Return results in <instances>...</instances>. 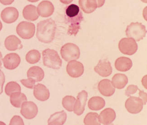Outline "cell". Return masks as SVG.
<instances>
[{
  "instance_id": "16",
  "label": "cell",
  "mask_w": 147,
  "mask_h": 125,
  "mask_svg": "<svg viewBox=\"0 0 147 125\" xmlns=\"http://www.w3.org/2000/svg\"><path fill=\"white\" fill-rule=\"evenodd\" d=\"M1 19L5 23H12L18 19L19 12L16 8L8 7L1 12Z\"/></svg>"
},
{
  "instance_id": "36",
  "label": "cell",
  "mask_w": 147,
  "mask_h": 125,
  "mask_svg": "<svg viewBox=\"0 0 147 125\" xmlns=\"http://www.w3.org/2000/svg\"><path fill=\"white\" fill-rule=\"evenodd\" d=\"M138 90L140 91L138 93V95L140 96V98L143 101L144 105H146L147 102V93H145V92L140 90V89H138Z\"/></svg>"
},
{
  "instance_id": "46",
  "label": "cell",
  "mask_w": 147,
  "mask_h": 125,
  "mask_svg": "<svg viewBox=\"0 0 147 125\" xmlns=\"http://www.w3.org/2000/svg\"></svg>"
},
{
  "instance_id": "5",
  "label": "cell",
  "mask_w": 147,
  "mask_h": 125,
  "mask_svg": "<svg viewBox=\"0 0 147 125\" xmlns=\"http://www.w3.org/2000/svg\"><path fill=\"white\" fill-rule=\"evenodd\" d=\"M16 31L21 38L28 40L33 37L35 33V25L27 21H22L17 26Z\"/></svg>"
},
{
  "instance_id": "10",
  "label": "cell",
  "mask_w": 147,
  "mask_h": 125,
  "mask_svg": "<svg viewBox=\"0 0 147 125\" xmlns=\"http://www.w3.org/2000/svg\"><path fill=\"white\" fill-rule=\"evenodd\" d=\"M88 94L85 90L78 93L74 106V112L76 115H82L85 109L86 103L88 100Z\"/></svg>"
},
{
  "instance_id": "30",
  "label": "cell",
  "mask_w": 147,
  "mask_h": 125,
  "mask_svg": "<svg viewBox=\"0 0 147 125\" xmlns=\"http://www.w3.org/2000/svg\"><path fill=\"white\" fill-rule=\"evenodd\" d=\"M76 98L71 95H67L62 100V105L68 112L74 111V106L76 101Z\"/></svg>"
},
{
  "instance_id": "12",
  "label": "cell",
  "mask_w": 147,
  "mask_h": 125,
  "mask_svg": "<svg viewBox=\"0 0 147 125\" xmlns=\"http://www.w3.org/2000/svg\"><path fill=\"white\" fill-rule=\"evenodd\" d=\"M66 19L70 25L68 27L67 33L70 36H76L80 29V23L83 20V16L82 12L79 14L74 17H66Z\"/></svg>"
},
{
  "instance_id": "42",
  "label": "cell",
  "mask_w": 147,
  "mask_h": 125,
  "mask_svg": "<svg viewBox=\"0 0 147 125\" xmlns=\"http://www.w3.org/2000/svg\"><path fill=\"white\" fill-rule=\"evenodd\" d=\"M28 1L31 2H36L37 1H39V0H27Z\"/></svg>"
},
{
  "instance_id": "44",
  "label": "cell",
  "mask_w": 147,
  "mask_h": 125,
  "mask_svg": "<svg viewBox=\"0 0 147 125\" xmlns=\"http://www.w3.org/2000/svg\"><path fill=\"white\" fill-rule=\"evenodd\" d=\"M0 125H6V124L3 122H1L0 121Z\"/></svg>"
},
{
  "instance_id": "9",
  "label": "cell",
  "mask_w": 147,
  "mask_h": 125,
  "mask_svg": "<svg viewBox=\"0 0 147 125\" xmlns=\"http://www.w3.org/2000/svg\"><path fill=\"white\" fill-rule=\"evenodd\" d=\"M38 111L37 105L32 101H26L21 106L20 113L22 115L28 120L34 118Z\"/></svg>"
},
{
  "instance_id": "43",
  "label": "cell",
  "mask_w": 147,
  "mask_h": 125,
  "mask_svg": "<svg viewBox=\"0 0 147 125\" xmlns=\"http://www.w3.org/2000/svg\"><path fill=\"white\" fill-rule=\"evenodd\" d=\"M2 24L1 21H0V31L2 29Z\"/></svg>"
},
{
  "instance_id": "6",
  "label": "cell",
  "mask_w": 147,
  "mask_h": 125,
  "mask_svg": "<svg viewBox=\"0 0 147 125\" xmlns=\"http://www.w3.org/2000/svg\"><path fill=\"white\" fill-rule=\"evenodd\" d=\"M138 44L132 38H124L120 40L119 48L121 53L126 55L134 54L138 50Z\"/></svg>"
},
{
  "instance_id": "24",
  "label": "cell",
  "mask_w": 147,
  "mask_h": 125,
  "mask_svg": "<svg viewBox=\"0 0 147 125\" xmlns=\"http://www.w3.org/2000/svg\"><path fill=\"white\" fill-rule=\"evenodd\" d=\"M105 101L100 96H93L90 98L88 102V107L93 111L102 110L105 106Z\"/></svg>"
},
{
  "instance_id": "38",
  "label": "cell",
  "mask_w": 147,
  "mask_h": 125,
  "mask_svg": "<svg viewBox=\"0 0 147 125\" xmlns=\"http://www.w3.org/2000/svg\"><path fill=\"white\" fill-rule=\"evenodd\" d=\"M147 75L144 76L142 79V84L143 85V86L145 88V89H147Z\"/></svg>"
},
{
  "instance_id": "1",
  "label": "cell",
  "mask_w": 147,
  "mask_h": 125,
  "mask_svg": "<svg viewBox=\"0 0 147 125\" xmlns=\"http://www.w3.org/2000/svg\"><path fill=\"white\" fill-rule=\"evenodd\" d=\"M57 26L52 18L41 21L37 23L36 37L43 43H50L55 37Z\"/></svg>"
},
{
  "instance_id": "19",
  "label": "cell",
  "mask_w": 147,
  "mask_h": 125,
  "mask_svg": "<svg viewBox=\"0 0 147 125\" xmlns=\"http://www.w3.org/2000/svg\"><path fill=\"white\" fill-rule=\"evenodd\" d=\"M5 46L9 51H15L22 49V46L21 40L15 36H8L4 42Z\"/></svg>"
},
{
  "instance_id": "13",
  "label": "cell",
  "mask_w": 147,
  "mask_h": 125,
  "mask_svg": "<svg viewBox=\"0 0 147 125\" xmlns=\"http://www.w3.org/2000/svg\"><path fill=\"white\" fill-rule=\"evenodd\" d=\"M5 68L8 70H14L21 63V58L17 53L8 54L2 59Z\"/></svg>"
},
{
  "instance_id": "39",
  "label": "cell",
  "mask_w": 147,
  "mask_h": 125,
  "mask_svg": "<svg viewBox=\"0 0 147 125\" xmlns=\"http://www.w3.org/2000/svg\"><path fill=\"white\" fill-rule=\"evenodd\" d=\"M96 1L97 2V5H98L97 8H98L102 7L105 2V0H96Z\"/></svg>"
},
{
  "instance_id": "15",
  "label": "cell",
  "mask_w": 147,
  "mask_h": 125,
  "mask_svg": "<svg viewBox=\"0 0 147 125\" xmlns=\"http://www.w3.org/2000/svg\"><path fill=\"white\" fill-rule=\"evenodd\" d=\"M116 117V113L113 109L107 108L101 111L98 115L99 122L104 125H109L113 122Z\"/></svg>"
},
{
  "instance_id": "45",
  "label": "cell",
  "mask_w": 147,
  "mask_h": 125,
  "mask_svg": "<svg viewBox=\"0 0 147 125\" xmlns=\"http://www.w3.org/2000/svg\"><path fill=\"white\" fill-rule=\"evenodd\" d=\"M142 1H143L144 3H147V0H141Z\"/></svg>"
},
{
  "instance_id": "7",
  "label": "cell",
  "mask_w": 147,
  "mask_h": 125,
  "mask_svg": "<svg viewBox=\"0 0 147 125\" xmlns=\"http://www.w3.org/2000/svg\"><path fill=\"white\" fill-rule=\"evenodd\" d=\"M143 101L140 97L130 96L125 101V107L131 114H138L142 111L144 107Z\"/></svg>"
},
{
  "instance_id": "35",
  "label": "cell",
  "mask_w": 147,
  "mask_h": 125,
  "mask_svg": "<svg viewBox=\"0 0 147 125\" xmlns=\"http://www.w3.org/2000/svg\"><path fill=\"white\" fill-rule=\"evenodd\" d=\"M5 82V76L4 73L0 70V94H1L3 92V87Z\"/></svg>"
},
{
  "instance_id": "18",
  "label": "cell",
  "mask_w": 147,
  "mask_h": 125,
  "mask_svg": "<svg viewBox=\"0 0 147 125\" xmlns=\"http://www.w3.org/2000/svg\"><path fill=\"white\" fill-rule=\"evenodd\" d=\"M33 94L36 99L41 101H45L50 98V92L46 86L42 83H38L34 87Z\"/></svg>"
},
{
  "instance_id": "14",
  "label": "cell",
  "mask_w": 147,
  "mask_h": 125,
  "mask_svg": "<svg viewBox=\"0 0 147 125\" xmlns=\"http://www.w3.org/2000/svg\"><path fill=\"white\" fill-rule=\"evenodd\" d=\"M98 89L102 95L107 97L112 96L115 92V88L108 79H104L99 82Z\"/></svg>"
},
{
  "instance_id": "3",
  "label": "cell",
  "mask_w": 147,
  "mask_h": 125,
  "mask_svg": "<svg viewBox=\"0 0 147 125\" xmlns=\"http://www.w3.org/2000/svg\"><path fill=\"white\" fill-rule=\"evenodd\" d=\"M127 36L132 38L136 41L143 40L147 33L145 26L140 23H132L127 27L125 31Z\"/></svg>"
},
{
  "instance_id": "37",
  "label": "cell",
  "mask_w": 147,
  "mask_h": 125,
  "mask_svg": "<svg viewBox=\"0 0 147 125\" xmlns=\"http://www.w3.org/2000/svg\"><path fill=\"white\" fill-rule=\"evenodd\" d=\"M14 0H0V2L4 5H9L11 4Z\"/></svg>"
},
{
  "instance_id": "33",
  "label": "cell",
  "mask_w": 147,
  "mask_h": 125,
  "mask_svg": "<svg viewBox=\"0 0 147 125\" xmlns=\"http://www.w3.org/2000/svg\"><path fill=\"white\" fill-rule=\"evenodd\" d=\"M20 82L24 86L27 87L28 89H33L35 85V81L30 78H28L26 79L21 80Z\"/></svg>"
},
{
  "instance_id": "26",
  "label": "cell",
  "mask_w": 147,
  "mask_h": 125,
  "mask_svg": "<svg viewBox=\"0 0 147 125\" xmlns=\"http://www.w3.org/2000/svg\"><path fill=\"white\" fill-rule=\"evenodd\" d=\"M79 5L82 10L88 14L92 13L98 8L96 0H79Z\"/></svg>"
},
{
  "instance_id": "21",
  "label": "cell",
  "mask_w": 147,
  "mask_h": 125,
  "mask_svg": "<svg viewBox=\"0 0 147 125\" xmlns=\"http://www.w3.org/2000/svg\"><path fill=\"white\" fill-rule=\"evenodd\" d=\"M67 114L64 111L52 114L48 120L49 125H63L66 122Z\"/></svg>"
},
{
  "instance_id": "17",
  "label": "cell",
  "mask_w": 147,
  "mask_h": 125,
  "mask_svg": "<svg viewBox=\"0 0 147 125\" xmlns=\"http://www.w3.org/2000/svg\"><path fill=\"white\" fill-rule=\"evenodd\" d=\"M37 13L43 18L50 17L54 11V7L52 2L49 1H41L37 8Z\"/></svg>"
},
{
  "instance_id": "20",
  "label": "cell",
  "mask_w": 147,
  "mask_h": 125,
  "mask_svg": "<svg viewBox=\"0 0 147 125\" xmlns=\"http://www.w3.org/2000/svg\"><path fill=\"white\" fill-rule=\"evenodd\" d=\"M133 66V62L130 58L126 57H120L116 60L115 67L117 71L126 72L130 70Z\"/></svg>"
},
{
  "instance_id": "28",
  "label": "cell",
  "mask_w": 147,
  "mask_h": 125,
  "mask_svg": "<svg viewBox=\"0 0 147 125\" xmlns=\"http://www.w3.org/2000/svg\"><path fill=\"white\" fill-rule=\"evenodd\" d=\"M41 54L36 50H31L26 55V61L31 64H34L39 62L41 59Z\"/></svg>"
},
{
  "instance_id": "8",
  "label": "cell",
  "mask_w": 147,
  "mask_h": 125,
  "mask_svg": "<svg viewBox=\"0 0 147 125\" xmlns=\"http://www.w3.org/2000/svg\"><path fill=\"white\" fill-rule=\"evenodd\" d=\"M66 71L69 76L73 78H78L84 72V65L76 60L70 61L66 68Z\"/></svg>"
},
{
  "instance_id": "40",
  "label": "cell",
  "mask_w": 147,
  "mask_h": 125,
  "mask_svg": "<svg viewBox=\"0 0 147 125\" xmlns=\"http://www.w3.org/2000/svg\"><path fill=\"white\" fill-rule=\"evenodd\" d=\"M74 0H60V1L62 3L64 4H68L70 3Z\"/></svg>"
},
{
  "instance_id": "41",
  "label": "cell",
  "mask_w": 147,
  "mask_h": 125,
  "mask_svg": "<svg viewBox=\"0 0 147 125\" xmlns=\"http://www.w3.org/2000/svg\"><path fill=\"white\" fill-rule=\"evenodd\" d=\"M2 55L0 51V68H1V66H2V63H1V60H2Z\"/></svg>"
},
{
  "instance_id": "29",
  "label": "cell",
  "mask_w": 147,
  "mask_h": 125,
  "mask_svg": "<svg viewBox=\"0 0 147 125\" xmlns=\"http://www.w3.org/2000/svg\"><path fill=\"white\" fill-rule=\"evenodd\" d=\"M98 114L96 112H89L86 115L84 120L85 125H101L99 122Z\"/></svg>"
},
{
  "instance_id": "25",
  "label": "cell",
  "mask_w": 147,
  "mask_h": 125,
  "mask_svg": "<svg viewBox=\"0 0 147 125\" xmlns=\"http://www.w3.org/2000/svg\"><path fill=\"white\" fill-rule=\"evenodd\" d=\"M22 14L25 19L30 21H34L39 18L36 7L32 5L26 6L23 10Z\"/></svg>"
},
{
  "instance_id": "4",
  "label": "cell",
  "mask_w": 147,
  "mask_h": 125,
  "mask_svg": "<svg viewBox=\"0 0 147 125\" xmlns=\"http://www.w3.org/2000/svg\"><path fill=\"white\" fill-rule=\"evenodd\" d=\"M61 55L64 60L66 61L77 60L80 56L79 47L74 44L67 43L61 49Z\"/></svg>"
},
{
  "instance_id": "27",
  "label": "cell",
  "mask_w": 147,
  "mask_h": 125,
  "mask_svg": "<svg viewBox=\"0 0 147 125\" xmlns=\"http://www.w3.org/2000/svg\"><path fill=\"white\" fill-rule=\"evenodd\" d=\"M10 102L16 108H20L22 104L27 101L25 94L21 92H16L10 95Z\"/></svg>"
},
{
  "instance_id": "23",
  "label": "cell",
  "mask_w": 147,
  "mask_h": 125,
  "mask_svg": "<svg viewBox=\"0 0 147 125\" xmlns=\"http://www.w3.org/2000/svg\"><path fill=\"white\" fill-rule=\"evenodd\" d=\"M111 82L115 88L122 89L128 83L129 79L125 74L117 73L113 77Z\"/></svg>"
},
{
  "instance_id": "11",
  "label": "cell",
  "mask_w": 147,
  "mask_h": 125,
  "mask_svg": "<svg viewBox=\"0 0 147 125\" xmlns=\"http://www.w3.org/2000/svg\"><path fill=\"white\" fill-rule=\"evenodd\" d=\"M94 70L95 72L103 78L108 77L113 72L111 63L107 59H102L99 61L98 64L94 68Z\"/></svg>"
},
{
  "instance_id": "2",
  "label": "cell",
  "mask_w": 147,
  "mask_h": 125,
  "mask_svg": "<svg viewBox=\"0 0 147 125\" xmlns=\"http://www.w3.org/2000/svg\"><path fill=\"white\" fill-rule=\"evenodd\" d=\"M43 65L50 68L58 70L62 66V60L57 51L53 49H47L42 52Z\"/></svg>"
},
{
  "instance_id": "31",
  "label": "cell",
  "mask_w": 147,
  "mask_h": 125,
  "mask_svg": "<svg viewBox=\"0 0 147 125\" xmlns=\"http://www.w3.org/2000/svg\"><path fill=\"white\" fill-rule=\"evenodd\" d=\"M21 87L20 85L17 83V82L14 81L9 82L7 83L5 89V92L6 94L9 96L13 93L21 92Z\"/></svg>"
},
{
  "instance_id": "34",
  "label": "cell",
  "mask_w": 147,
  "mask_h": 125,
  "mask_svg": "<svg viewBox=\"0 0 147 125\" xmlns=\"http://www.w3.org/2000/svg\"><path fill=\"white\" fill-rule=\"evenodd\" d=\"M9 125H24V123L21 116L16 115L11 120Z\"/></svg>"
},
{
  "instance_id": "22",
  "label": "cell",
  "mask_w": 147,
  "mask_h": 125,
  "mask_svg": "<svg viewBox=\"0 0 147 125\" xmlns=\"http://www.w3.org/2000/svg\"><path fill=\"white\" fill-rule=\"evenodd\" d=\"M44 71L39 66H32L27 72L28 78L32 79L36 82H41L44 79Z\"/></svg>"
},
{
  "instance_id": "32",
  "label": "cell",
  "mask_w": 147,
  "mask_h": 125,
  "mask_svg": "<svg viewBox=\"0 0 147 125\" xmlns=\"http://www.w3.org/2000/svg\"><path fill=\"white\" fill-rule=\"evenodd\" d=\"M138 87L134 84H131L128 86L125 91V95L127 96L130 97L134 94L138 90Z\"/></svg>"
}]
</instances>
